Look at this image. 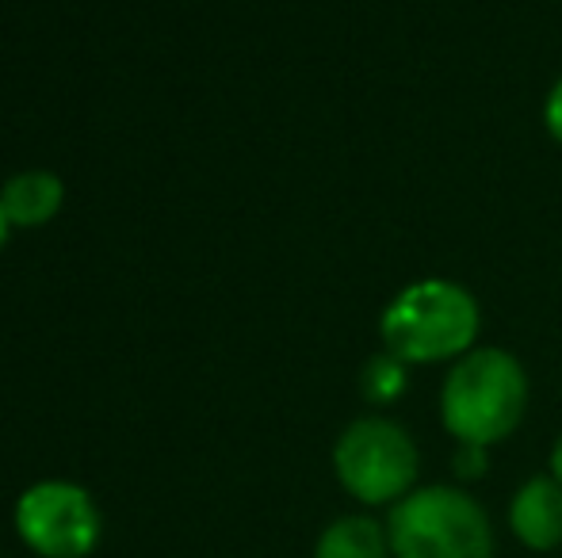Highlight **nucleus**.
<instances>
[{"instance_id": "9b49d317", "label": "nucleus", "mask_w": 562, "mask_h": 558, "mask_svg": "<svg viewBox=\"0 0 562 558\" xmlns=\"http://www.w3.org/2000/svg\"><path fill=\"white\" fill-rule=\"evenodd\" d=\"M456 470H459V475H467V478L482 475V470H486V447H467V444H459Z\"/></svg>"}, {"instance_id": "423d86ee", "label": "nucleus", "mask_w": 562, "mask_h": 558, "mask_svg": "<svg viewBox=\"0 0 562 558\" xmlns=\"http://www.w3.org/2000/svg\"><path fill=\"white\" fill-rule=\"evenodd\" d=\"M509 528L528 551H555L562 544V486L555 475H536L513 493Z\"/></svg>"}, {"instance_id": "f8f14e48", "label": "nucleus", "mask_w": 562, "mask_h": 558, "mask_svg": "<svg viewBox=\"0 0 562 558\" xmlns=\"http://www.w3.org/2000/svg\"><path fill=\"white\" fill-rule=\"evenodd\" d=\"M551 475H555L562 486V436L555 440V452H551Z\"/></svg>"}, {"instance_id": "7ed1b4c3", "label": "nucleus", "mask_w": 562, "mask_h": 558, "mask_svg": "<svg viewBox=\"0 0 562 558\" xmlns=\"http://www.w3.org/2000/svg\"><path fill=\"white\" fill-rule=\"evenodd\" d=\"M386 536L394 558H494L486 509L456 486H425L394 501Z\"/></svg>"}, {"instance_id": "6e6552de", "label": "nucleus", "mask_w": 562, "mask_h": 558, "mask_svg": "<svg viewBox=\"0 0 562 558\" xmlns=\"http://www.w3.org/2000/svg\"><path fill=\"white\" fill-rule=\"evenodd\" d=\"M391 536L371 516H340L318 536L314 558H386Z\"/></svg>"}, {"instance_id": "1a4fd4ad", "label": "nucleus", "mask_w": 562, "mask_h": 558, "mask_svg": "<svg viewBox=\"0 0 562 558\" xmlns=\"http://www.w3.org/2000/svg\"><path fill=\"white\" fill-rule=\"evenodd\" d=\"M406 387H409V364L394 356V352L383 349L379 356H371L368 364H363L360 390H363V398H368L371 406L398 402V398L406 395Z\"/></svg>"}, {"instance_id": "20e7f679", "label": "nucleus", "mask_w": 562, "mask_h": 558, "mask_svg": "<svg viewBox=\"0 0 562 558\" xmlns=\"http://www.w3.org/2000/svg\"><path fill=\"white\" fill-rule=\"evenodd\" d=\"M334 470L345 493H352L363 505H386L414 493L417 470V444L398 421L386 418H360L337 436Z\"/></svg>"}, {"instance_id": "f03ea898", "label": "nucleus", "mask_w": 562, "mask_h": 558, "mask_svg": "<svg viewBox=\"0 0 562 558\" xmlns=\"http://www.w3.org/2000/svg\"><path fill=\"white\" fill-rule=\"evenodd\" d=\"M528 410V372L505 349H471L440 387V421L459 444L490 447L517 432Z\"/></svg>"}, {"instance_id": "f257e3e1", "label": "nucleus", "mask_w": 562, "mask_h": 558, "mask_svg": "<svg viewBox=\"0 0 562 558\" xmlns=\"http://www.w3.org/2000/svg\"><path fill=\"white\" fill-rule=\"evenodd\" d=\"M482 329L479 298L448 276L414 280L379 318L383 349L406 364H445L474 349Z\"/></svg>"}, {"instance_id": "9d476101", "label": "nucleus", "mask_w": 562, "mask_h": 558, "mask_svg": "<svg viewBox=\"0 0 562 558\" xmlns=\"http://www.w3.org/2000/svg\"><path fill=\"white\" fill-rule=\"evenodd\" d=\"M543 127H548V135L562 146V77L551 84L548 100H543Z\"/></svg>"}, {"instance_id": "0eeeda50", "label": "nucleus", "mask_w": 562, "mask_h": 558, "mask_svg": "<svg viewBox=\"0 0 562 558\" xmlns=\"http://www.w3.org/2000/svg\"><path fill=\"white\" fill-rule=\"evenodd\" d=\"M0 203H4V215L20 230H38V226L54 223L66 203V187L54 172L46 169H27L8 176V184L0 187Z\"/></svg>"}, {"instance_id": "ddd939ff", "label": "nucleus", "mask_w": 562, "mask_h": 558, "mask_svg": "<svg viewBox=\"0 0 562 558\" xmlns=\"http://www.w3.org/2000/svg\"><path fill=\"white\" fill-rule=\"evenodd\" d=\"M8 234H12V223H8V215H4V203H0V249L8 246Z\"/></svg>"}, {"instance_id": "39448f33", "label": "nucleus", "mask_w": 562, "mask_h": 558, "mask_svg": "<svg viewBox=\"0 0 562 558\" xmlns=\"http://www.w3.org/2000/svg\"><path fill=\"white\" fill-rule=\"evenodd\" d=\"M15 532L43 558H89L100 544V509L77 482H35L15 501Z\"/></svg>"}]
</instances>
